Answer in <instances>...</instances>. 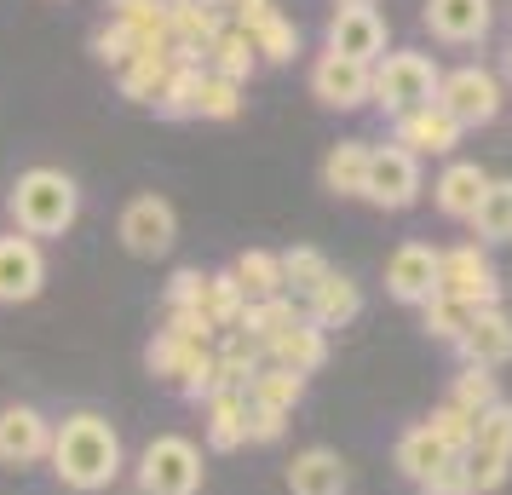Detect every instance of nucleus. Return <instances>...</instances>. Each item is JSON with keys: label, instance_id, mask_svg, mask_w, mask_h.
<instances>
[{"label": "nucleus", "instance_id": "nucleus-1", "mask_svg": "<svg viewBox=\"0 0 512 495\" xmlns=\"http://www.w3.org/2000/svg\"><path fill=\"white\" fill-rule=\"evenodd\" d=\"M52 478L75 495H98L110 490L127 467V455H121V432L98 409H75L64 421L52 426Z\"/></svg>", "mask_w": 512, "mask_h": 495}, {"label": "nucleus", "instance_id": "nucleus-2", "mask_svg": "<svg viewBox=\"0 0 512 495\" xmlns=\"http://www.w3.org/2000/svg\"><path fill=\"white\" fill-rule=\"evenodd\" d=\"M6 213H12V231L35 236V242L41 236H64L81 219V190L58 167H29V173H18V185L6 196Z\"/></svg>", "mask_w": 512, "mask_h": 495}, {"label": "nucleus", "instance_id": "nucleus-3", "mask_svg": "<svg viewBox=\"0 0 512 495\" xmlns=\"http://www.w3.org/2000/svg\"><path fill=\"white\" fill-rule=\"evenodd\" d=\"M438 58H426V52H386L380 64H374V93L369 104L374 110H386V116H409L420 104H432L438 98Z\"/></svg>", "mask_w": 512, "mask_h": 495}, {"label": "nucleus", "instance_id": "nucleus-4", "mask_svg": "<svg viewBox=\"0 0 512 495\" xmlns=\"http://www.w3.org/2000/svg\"><path fill=\"white\" fill-rule=\"evenodd\" d=\"M133 484H139V495H196L202 490V449L185 432L150 438L133 461Z\"/></svg>", "mask_w": 512, "mask_h": 495}, {"label": "nucleus", "instance_id": "nucleus-5", "mask_svg": "<svg viewBox=\"0 0 512 495\" xmlns=\"http://www.w3.org/2000/svg\"><path fill=\"white\" fill-rule=\"evenodd\" d=\"M432 104L449 110L461 133H472V127H489V121L501 116V104H507V81H501L495 70H484V64H461V70H443Z\"/></svg>", "mask_w": 512, "mask_h": 495}, {"label": "nucleus", "instance_id": "nucleus-6", "mask_svg": "<svg viewBox=\"0 0 512 495\" xmlns=\"http://www.w3.org/2000/svg\"><path fill=\"white\" fill-rule=\"evenodd\" d=\"M466 478H472V495H495L512 472V403H489L478 426H472V444H466Z\"/></svg>", "mask_w": 512, "mask_h": 495}, {"label": "nucleus", "instance_id": "nucleus-7", "mask_svg": "<svg viewBox=\"0 0 512 495\" xmlns=\"http://www.w3.org/2000/svg\"><path fill=\"white\" fill-rule=\"evenodd\" d=\"M438 294L443 300H461L466 311L501 306V277H495V260H489L484 242H455L438 254Z\"/></svg>", "mask_w": 512, "mask_h": 495}, {"label": "nucleus", "instance_id": "nucleus-8", "mask_svg": "<svg viewBox=\"0 0 512 495\" xmlns=\"http://www.w3.org/2000/svg\"><path fill=\"white\" fill-rule=\"evenodd\" d=\"M420 156L403 144H369V179H363V202L386 213H403L420 202Z\"/></svg>", "mask_w": 512, "mask_h": 495}, {"label": "nucleus", "instance_id": "nucleus-9", "mask_svg": "<svg viewBox=\"0 0 512 495\" xmlns=\"http://www.w3.org/2000/svg\"><path fill=\"white\" fill-rule=\"evenodd\" d=\"M116 236H121V248H127V254H139V260H162L167 248L179 242V213H173L167 196L144 190V196H133V202L121 208Z\"/></svg>", "mask_w": 512, "mask_h": 495}, {"label": "nucleus", "instance_id": "nucleus-10", "mask_svg": "<svg viewBox=\"0 0 512 495\" xmlns=\"http://www.w3.org/2000/svg\"><path fill=\"white\" fill-rule=\"evenodd\" d=\"M374 93V64H357V58H340V52H323L311 64V98L323 110H363Z\"/></svg>", "mask_w": 512, "mask_h": 495}, {"label": "nucleus", "instance_id": "nucleus-11", "mask_svg": "<svg viewBox=\"0 0 512 495\" xmlns=\"http://www.w3.org/2000/svg\"><path fill=\"white\" fill-rule=\"evenodd\" d=\"M438 254L432 242H397L392 260H386V294H392L397 306H426L432 294H438Z\"/></svg>", "mask_w": 512, "mask_h": 495}, {"label": "nucleus", "instance_id": "nucleus-12", "mask_svg": "<svg viewBox=\"0 0 512 495\" xmlns=\"http://www.w3.org/2000/svg\"><path fill=\"white\" fill-rule=\"evenodd\" d=\"M47 288V254L41 242L24 231H6L0 236V306H24Z\"/></svg>", "mask_w": 512, "mask_h": 495}, {"label": "nucleus", "instance_id": "nucleus-13", "mask_svg": "<svg viewBox=\"0 0 512 495\" xmlns=\"http://www.w3.org/2000/svg\"><path fill=\"white\" fill-rule=\"evenodd\" d=\"M52 455V421L35 403H6L0 409V467H35Z\"/></svg>", "mask_w": 512, "mask_h": 495}, {"label": "nucleus", "instance_id": "nucleus-14", "mask_svg": "<svg viewBox=\"0 0 512 495\" xmlns=\"http://www.w3.org/2000/svg\"><path fill=\"white\" fill-rule=\"evenodd\" d=\"M323 52H340V58H357V64H380L392 52L386 47V18L374 6H334Z\"/></svg>", "mask_w": 512, "mask_h": 495}, {"label": "nucleus", "instance_id": "nucleus-15", "mask_svg": "<svg viewBox=\"0 0 512 495\" xmlns=\"http://www.w3.org/2000/svg\"><path fill=\"white\" fill-rule=\"evenodd\" d=\"M426 29L443 47H478L495 24V0H426Z\"/></svg>", "mask_w": 512, "mask_h": 495}, {"label": "nucleus", "instance_id": "nucleus-16", "mask_svg": "<svg viewBox=\"0 0 512 495\" xmlns=\"http://www.w3.org/2000/svg\"><path fill=\"white\" fill-rule=\"evenodd\" d=\"M392 144L415 150V156H455V150H461V127H455L449 110L420 104V110H409V116L392 121Z\"/></svg>", "mask_w": 512, "mask_h": 495}, {"label": "nucleus", "instance_id": "nucleus-17", "mask_svg": "<svg viewBox=\"0 0 512 495\" xmlns=\"http://www.w3.org/2000/svg\"><path fill=\"white\" fill-rule=\"evenodd\" d=\"M455 352H461L466 363H478V369H501V363H512V317L501 306L472 311V323H466V334H461Z\"/></svg>", "mask_w": 512, "mask_h": 495}, {"label": "nucleus", "instance_id": "nucleus-18", "mask_svg": "<svg viewBox=\"0 0 512 495\" xmlns=\"http://www.w3.org/2000/svg\"><path fill=\"white\" fill-rule=\"evenodd\" d=\"M351 472L328 444H311L288 461V495H346Z\"/></svg>", "mask_w": 512, "mask_h": 495}, {"label": "nucleus", "instance_id": "nucleus-19", "mask_svg": "<svg viewBox=\"0 0 512 495\" xmlns=\"http://www.w3.org/2000/svg\"><path fill=\"white\" fill-rule=\"evenodd\" d=\"M265 363H277L288 375H317L328 363V329H317L311 317H300L288 334H277V340L265 346Z\"/></svg>", "mask_w": 512, "mask_h": 495}, {"label": "nucleus", "instance_id": "nucleus-20", "mask_svg": "<svg viewBox=\"0 0 512 495\" xmlns=\"http://www.w3.org/2000/svg\"><path fill=\"white\" fill-rule=\"evenodd\" d=\"M484 190H489V173L478 162H449L432 179V202H438L443 219H472L478 202H484Z\"/></svg>", "mask_w": 512, "mask_h": 495}, {"label": "nucleus", "instance_id": "nucleus-21", "mask_svg": "<svg viewBox=\"0 0 512 495\" xmlns=\"http://www.w3.org/2000/svg\"><path fill=\"white\" fill-rule=\"evenodd\" d=\"M392 461H397V472H403V478H409V484L420 490V484H426L432 472H443L449 461H455V449H443L438 438H432V426L415 421V426H403V432H397Z\"/></svg>", "mask_w": 512, "mask_h": 495}, {"label": "nucleus", "instance_id": "nucleus-22", "mask_svg": "<svg viewBox=\"0 0 512 495\" xmlns=\"http://www.w3.org/2000/svg\"><path fill=\"white\" fill-rule=\"evenodd\" d=\"M357 311H363V288L340 277V271H328L323 283L305 294V317L317 329H346V323H357Z\"/></svg>", "mask_w": 512, "mask_h": 495}, {"label": "nucleus", "instance_id": "nucleus-23", "mask_svg": "<svg viewBox=\"0 0 512 495\" xmlns=\"http://www.w3.org/2000/svg\"><path fill=\"white\" fill-rule=\"evenodd\" d=\"M208 449L219 455H231V449L248 444V392H236V386H219L208 403Z\"/></svg>", "mask_w": 512, "mask_h": 495}, {"label": "nucleus", "instance_id": "nucleus-24", "mask_svg": "<svg viewBox=\"0 0 512 495\" xmlns=\"http://www.w3.org/2000/svg\"><path fill=\"white\" fill-rule=\"evenodd\" d=\"M208 75H225V81H236V87H248V75L259 70V52H254V35L248 29H219L213 35V47H208Z\"/></svg>", "mask_w": 512, "mask_h": 495}, {"label": "nucleus", "instance_id": "nucleus-25", "mask_svg": "<svg viewBox=\"0 0 512 495\" xmlns=\"http://www.w3.org/2000/svg\"><path fill=\"white\" fill-rule=\"evenodd\" d=\"M363 179H369V144L340 139L323 156V190L328 196H363Z\"/></svg>", "mask_w": 512, "mask_h": 495}, {"label": "nucleus", "instance_id": "nucleus-26", "mask_svg": "<svg viewBox=\"0 0 512 495\" xmlns=\"http://www.w3.org/2000/svg\"><path fill=\"white\" fill-rule=\"evenodd\" d=\"M466 225H472V242H484V248L512 242V179H489L484 202H478V213Z\"/></svg>", "mask_w": 512, "mask_h": 495}, {"label": "nucleus", "instance_id": "nucleus-27", "mask_svg": "<svg viewBox=\"0 0 512 495\" xmlns=\"http://www.w3.org/2000/svg\"><path fill=\"white\" fill-rule=\"evenodd\" d=\"M231 277H236V288H242V300H248V306H254V300H277V294H288V288H282V260H277V254H265V248L236 254Z\"/></svg>", "mask_w": 512, "mask_h": 495}, {"label": "nucleus", "instance_id": "nucleus-28", "mask_svg": "<svg viewBox=\"0 0 512 495\" xmlns=\"http://www.w3.org/2000/svg\"><path fill=\"white\" fill-rule=\"evenodd\" d=\"M300 398H305V375H288V369H277V363H259V375L248 380V403H259V409L294 415Z\"/></svg>", "mask_w": 512, "mask_h": 495}, {"label": "nucleus", "instance_id": "nucleus-29", "mask_svg": "<svg viewBox=\"0 0 512 495\" xmlns=\"http://www.w3.org/2000/svg\"><path fill=\"white\" fill-rule=\"evenodd\" d=\"M300 317H305V311L294 306V294H277V300H254V306L242 311V323H236V329H248L259 346H271V340H277V334H288Z\"/></svg>", "mask_w": 512, "mask_h": 495}, {"label": "nucleus", "instance_id": "nucleus-30", "mask_svg": "<svg viewBox=\"0 0 512 495\" xmlns=\"http://www.w3.org/2000/svg\"><path fill=\"white\" fill-rule=\"evenodd\" d=\"M110 18L139 35V47H167V0H110Z\"/></svg>", "mask_w": 512, "mask_h": 495}, {"label": "nucleus", "instance_id": "nucleus-31", "mask_svg": "<svg viewBox=\"0 0 512 495\" xmlns=\"http://www.w3.org/2000/svg\"><path fill=\"white\" fill-rule=\"evenodd\" d=\"M202 75H208V64H173V75H167L162 98H156V116H167V121H190V116H196Z\"/></svg>", "mask_w": 512, "mask_h": 495}, {"label": "nucleus", "instance_id": "nucleus-32", "mask_svg": "<svg viewBox=\"0 0 512 495\" xmlns=\"http://www.w3.org/2000/svg\"><path fill=\"white\" fill-rule=\"evenodd\" d=\"M242 311H248V300H242V288H236L231 271H208V288H202V317L225 334V329L242 323Z\"/></svg>", "mask_w": 512, "mask_h": 495}, {"label": "nucleus", "instance_id": "nucleus-33", "mask_svg": "<svg viewBox=\"0 0 512 495\" xmlns=\"http://www.w3.org/2000/svg\"><path fill=\"white\" fill-rule=\"evenodd\" d=\"M277 260H282V288H288V294H300V300L323 283L328 271H334L323 248H288V254H277Z\"/></svg>", "mask_w": 512, "mask_h": 495}, {"label": "nucleus", "instance_id": "nucleus-34", "mask_svg": "<svg viewBox=\"0 0 512 495\" xmlns=\"http://www.w3.org/2000/svg\"><path fill=\"white\" fill-rule=\"evenodd\" d=\"M466 323H472V311H466L461 300H443V294H432V300L420 306V329L432 334V340H443V346H461Z\"/></svg>", "mask_w": 512, "mask_h": 495}, {"label": "nucleus", "instance_id": "nucleus-35", "mask_svg": "<svg viewBox=\"0 0 512 495\" xmlns=\"http://www.w3.org/2000/svg\"><path fill=\"white\" fill-rule=\"evenodd\" d=\"M449 403H461L466 415H484L489 403H501V386H495V369H478V363H466L455 386H449Z\"/></svg>", "mask_w": 512, "mask_h": 495}, {"label": "nucleus", "instance_id": "nucleus-36", "mask_svg": "<svg viewBox=\"0 0 512 495\" xmlns=\"http://www.w3.org/2000/svg\"><path fill=\"white\" fill-rule=\"evenodd\" d=\"M254 52H259V64H294V52H300V29L288 24L282 12H271V18L254 29Z\"/></svg>", "mask_w": 512, "mask_h": 495}, {"label": "nucleus", "instance_id": "nucleus-37", "mask_svg": "<svg viewBox=\"0 0 512 495\" xmlns=\"http://www.w3.org/2000/svg\"><path fill=\"white\" fill-rule=\"evenodd\" d=\"M139 52H144V47H139V35H133L127 24H116V18L93 29V58H98V64H110V70H127Z\"/></svg>", "mask_w": 512, "mask_h": 495}, {"label": "nucleus", "instance_id": "nucleus-38", "mask_svg": "<svg viewBox=\"0 0 512 495\" xmlns=\"http://www.w3.org/2000/svg\"><path fill=\"white\" fill-rule=\"evenodd\" d=\"M426 426H432V438H438L443 449H455V455H466V444H472V426H478V415H466L461 403L443 398L432 415H426Z\"/></svg>", "mask_w": 512, "mask_h": 495}, {"label": "nucleus", "instance_id": "nucleus-39", "mask_svg": "<svg viewBox=\"0 0 512 495\" xmlns=\"http://www.w3.org/2000/svg\"><path fill=\"white\" fill-rule=\"evenodd\" d=\"M196 116H208V121H236V116H242V87H236V81H225V75H202Z\"/></svg>", "mask_w": 512, "mask_h": 495}, {"label": "nucleus", "instance_id": "nucleus-40", "mask_svg": "<svg viewBox=\"0 0 512 495\" xmlns=\"http://www.w3.org/2000/svg\"><path fill=\"white\" fill-rule=\"evenodd\" d=\"M162 334H173L179 346H213V340H219V329H213L196 306H167V329Z\"/></svg>", "mask_w": 512, "mask_h": 495}, {"label": "nucleus", "instance_id": "nucleus-41", "mask_svg": "<svg viewBox=\"0 0 512 495\" xmlns=\"http://www.w3.org/2000/svg\"><path fill=\"white\" fill-rule=\"evenodd\" d=\"M202 288H208V271H196V265L173 271V283H167V306H196L202 311Z\"/></svg>", "mask_w": 512, "mask_h": 495}, {"label": "nucleus", "instance_id": "nucleus-42", "mask_svg": "<svg viewBox=\"0 0 512 495\" xmlns=\"http://www.w3.org/2000/svg\"><path fill=\"white\" fill-rule=\"evenodd\" d=\"M219 12H225V24H231V29H248V35H254V29L265 24L277 6H271V0H225Z\"/></svg>", "mask_w": 512, "mask_h": 495}, {"label": "nucleus", "instance_id": "nucleus-43", "mask_svg": "<svg viewBox=\"0 0 512 495\" xmlns=\"http://www.w3.org/2000/svg\"><path fill=\"white\" fill-rule=\"evenodd\" d=\"M420 495H472V478H466V461L455 455L443 472H432L426 484H420Z\"/></svg>", "mask_w": 512, "mask_h": 495}, {"label": "nucleus", "instance_id": "nucleus-44", "mask_svg": "<svg viewBox=\"0 0 512 495\" xmlns=\"http://www.w3.org/2000/svg\"><path fill=\"white\" fill-rule=\"evenodd\" d=\"M282 432H288V415H277V409H259V403H248V444H277Z\"/></svg>", "mask_w": 512, "mask_h": 495}, {"label": "nucleus", "instance_id": "nucleus-45", "mask_svg": "<svg viewBox=\"0 0 512 495\" xmlns=\"http://www.w3.org/2000/svg\"><path fill=\"white\" fill-rule=\"evenodd\" d=\"M340 6H374V0H340Z\"/></svg>", "mask_w": 512, "mask_h": 495}, {"label": "nucleus", "instance_id": "nucleus-46", "mask_svg": "<svg viewBox=\"0 0 512 495\" xmlns=\"http://www.w3.org/2000/svg\"><path fill=\"white\" fill-rule=\"evenodd\" d=\"M507 81H512V52H507Z\"/></svg>", "mask_w": 512, "mask_h": 495}, {"label": "nucleus", "instance_id": "nucleus-47", "mask_svg": "<svg viewBox=\"0 0 512 495\" xmlns=\"http://www.w3.org/2000/svg\"><path fill=\"white\" fill-rule=\"evenodd\" d=\"M202 6H225V0H202Z\"/></svg>", "mask_w": 512, "mask_h": 495}]
</instances>
